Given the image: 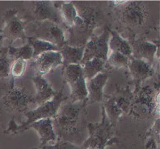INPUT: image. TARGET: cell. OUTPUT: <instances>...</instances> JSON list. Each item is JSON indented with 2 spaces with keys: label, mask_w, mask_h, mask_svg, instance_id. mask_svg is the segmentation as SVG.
Returning <instances> with one entry per match:
<instances>
[{
  "label": "cell",
  "mask_w": 160,
  "mask_h": 149,
  "mask_svg": "<svg viewBox=\"0 0 160 149\" xmlns=\"http://www.w3.org/2000/svg\"><path fill=\"white\" fill-rule=\"evenodd\" d=\"M55 5L60 13L63 23L70 28L74 25V20L77 17V10L73 2H56Z\"/></svg>",
  "instance_id": "cell-22"
},
{
  "label": "cell",
  "mask_w": 160,
  "mask_h": 149,
  "mask_svg": "<svg viewBox=\"0 0 160 149\" xmlns=\"http://www.w3.org/2000/svg\"><path fill=\"white\" fill-rule=\"evenodd\" d=\"M32 37L51 43L60 50L67 44L64 30L59 24L50 21L37 23L32 30Z\"/></svg>",
  "instance_id": "cell-11"
},
{
  "label": "cell",
  "mask_w": 160,
  "mask_h": 149,
  "mask_svg": "<svg viewBox=\"0 0 160 149\" xmlns=\"http://www.w3.org/2000/svg\"><path fill=\"white\" fill-rule=\"evenodd\" d=\"M129 58L130 57L121 54L119 52H111V53L108 56L106 65L110 66L111 68L116 69V70L127 67L129 64Z\"/></svg>",
  "instance_id": "cell-26"
},
{
  "label": "cell",
  "mask_w": 160,
  "mask_h": 149,
  "mask_svg": "<svg viewBox=\"0 0 160 149\" xmlns=\"http://www.w3.org/2000/svg\"><path fill=\"white\" fill-rule=\"evenodd\" d=\"M109 37V28L107 27L104 28L101 35L96 36L94 34L84 46L83 56L80 65H82L85 62L93 58L102 59L106 61L109 53V49H108Z\"/></svg>",
  "instance_id": "cell-10"
},
{
  "label": "cell",
  "mask_w": 160,
  "mask_h": 149,
  "mask_svg": "<svg viewBox=\"0 0 160 149\" xmlns=\"http://www.w3.org/2000/svg\"><path fill=\"white\" fill-rule=\"evenodd\" d=\"M62 58L63 68L70 65H80L82 60L84 46L74 47L66 45L59 50Z\"/></svg>",
  "instance_id": "cell-19"
},
{
  "label": "cell",
  "mask_w": 160,
  "mask_h": 149,
  "mask_svg": "<svg viewBox=\"0 0 160 149\" xmlns=\"http://www.w3.org/2000/svg\"><path fill=\"white\" fill-rule=\"evenodd\" d=\"M132 96L129 97L123 92V94H117L103 102L102 108L112 124L115 125L121 116L129 114Z\"/></svg>",
  "instance_id": "cell-12"
},
{
  "label": "cell",
  "mask_w": 160,
  "mask_h": 149,
  "mask_svg": "<svg viewBox=\"0 0 160 149\" xmlns=\"http://www.w3.org/2000/svg\"><path fill=\"white\" fill-rule=\"evenodd\" d=\"M41 147H43L44 149H83L81 145H77L69 140L62 139H58L57 142L53 144Z\"/></svg>",
  "instance_id": "cell-29"
},
{
  "label": "cell",
  "mask_w": 160,
  "mask_h": 149,
  "mask_svg": "<svg viewBox=\"0 0 160 149\" xmlns=\"http://www.w3.org/2000/svg\"><path fill=\"white\" fill-rule=\"evenodd\" d=\"M83 102L67 103L61 105L57 114L53 118L54 132L58 138L65 139V137L73 136L79 130V122Z\"/></svg>",
  "instance_id": "cell-4"
},
{
  "label": "cell",
  "mask_w": 160,
  "mask_h": 149,
  "mask_svg": "<svg viewBox=\"0 0 160 149\" xmlns=\"http://www.w3.org/2000/svg\"><path fill=\"white\" fill-rule=\"evenodd\" d=\"M2 26L0 34L2 36L3 41H8V46L12 45L14 41L21 39L23 41H27L25 32V27L27 25L21 20L19 11L15 8H12L6 11L2 16Z\"/></svg>",
  "instance_id": "cell-9"
},
{
  "label": "cell",
  "mask_w": 160,
  "mask_h": 149,
  "mask_svg": "<svg viewBox=\"0 0 160 149\" xmlns=\"http://www.w3.org/2000/svg\"><path fill=\"white\" fill-rule=\"evenodd\" d=\"M67 99H69V96L65 94L64 85H63L58 91H57V93L53 99L40 105L34 110H28V111H26L23 114L27 119L20 127L16 126V124L14 123H10L9 127L6 130L5 132L13 134V135L22 133L26 131V128L28 125L36 121L45 119V118H52L53 119L57 114L61 105L64 102H66Z\"/></svg>",
  "instance_id": "cell-2"
},
{
  "label": "cell",
  "mask_w": 160,
  "mask_h": 149,
  "mask_svg": "<svg viewBox=\"0 0 160 149\" xmlns=\"http://www.w3.org/2000/svg\"><path fill=\"white\" fill-rule=\"evenodd\" d=\"M82 73L86 81L95 78L97 74L103 73L106 67V61L99 58L88 60L82 65Z\"/></svg>",
  "instance_id": "cell-21"
},
{
  "label": "cell",
  "mask_w": 160,
  "mask_h": 149,
  "mask_svg": "<svg viewBox=\"0 0 160 149\" xmlns=\"http://www.w3.org/2000/svg\"><path fill=\"white\" fill-rule=\"evenodd\" d=\"M31 149H44V148H43V147H33V148H31Z\"/></svg>",
  "instance_id": "cell-31"
},
{
  "label": "cell",
  "mask_w": 160,
  "mask_h": 149,
  "mask_svg": "<svg viewBox=\"0 0 160 149\" xmlns=\"http://www.w3.org/2000/svg\"><path fill=\"white\" fill-rule=\"evenodd\" d=\"M132 49L131 56L137 60H144L154 66L158 46L154 43L145 40H134L129 42Z\"/></svg>",
  "instance_id": "cell-14"
},
{
  "label": "cell",
  "mask_w": 160,
  "mask_h": 149,
  "mask_svg": "<svg viewBox=\"0 0 160 149\" xmlns=\"http://www.w3.org/2000/svg\"><path fill=\"white\" fill-rule=\"evenodd\" d=\"M159 111V94L151 85L140 87L131 99L129 114L135 120H145Z\"/></svg>",
  "instance_id": "cell-3"
},
{
  "label": "cell",
  "mask_w": 160,
  "mask_h": 149,
  "mask_svg": "<svg viewBox=\"0 0 160 149\" xmlns=\"http://www.w3.org/2000/svg\"><path fill=\"white\" fill-rule=\"evenodd\" d=\"M27 66V62L23 59L19 58L17 60L12 61L10 69V75L12 76V79L20 78L24 74Z\"/></svg>",
  "instance_id": "cell-27"
},
{
  "label": "cell",
  "mask_w": 160,
  "mask_h": 149,
  "mask_svg": "<svg viewBox=\"0 0 160 149\" xmlns=\"http://www.w3.org/2000/svg\"><path fill=\"white\" fill-rule=\"evenodd\" d=\"M28 43L32 46L33 49V56L32 59L40 56V55L43 54L46 52L49 51H59V49L54 45L51 44V43L46 42V41H41V40L37 39L34 37L27 36Z\"/></svg>",
  "instance_id": "cell-24"
},
{
  "label": "cell",
  "mask_w": 160,
  "mask_h": 149,
  "mask_svg": "<svg viewBox=\"0 0 160 149\" xmlns=\"http://www.w3.org/2000/svg\"><path fill=\"white\" fill-rule=\"evenodd\" d=\"M110 37L108 41V49L111 52H119L121 54L130 57L132 55V49L129 41L124 39L117 31L109 28Z\"/></svg>",
  "instance_id": "cell-20"
},
{
  "label": "cell",
  "mask_w": 160,
  "mask_h": 149,
  "mask_svg": "<svg viewBox=\"0 0 160 149\" xmlns=\"http://www.w3.org/2000/svg\"><path fill=\"white\" fill-rule=\"evenodd\" d=\"M75 8L77 17L70 28V39L67 44L74 47L85 46L94 35V30L100 26L102 13L96 7L83 2H78Z\"/></svg>",
  "instance_id": "cell-1"
},
{
  "label": "cell",
  "mask_w": 160,
  "mask_h": 149,
  "mask_svg": "<svg viewBox=\"0 0 160 149\" xmlns=\"http://www.w3.org/2000/svg\"><path fill=\"white\" fill-rule=\"evenodd\" d=\"M113 126V124L108 119L105 112L102 108L101 121L98 123L88 124L89 137L81 144L82 148L105 149L107 146L118 143V139L114 137Z\"/></svg>",
  "instance_id": "cell-5"
},
{
  "label": "cell",
  "mask_w": 160,
  "mask_h": 149,
  "mask_svg": "<svg viewBox=\"0 0 160 149\" xmlns=\"http://www.w3.org/2000/svg\"><path fill=\"white\" fill-rule=\"evenodd\" d=\"M127 67L129 68L131 76L137 86L136 89L140 88L142 82L148 79L149 78H151L155 73L154 66L150 65L149 63L144 60L133 58L132 56H130L129 58V64Z\"/></svg>",
  "instance_id": "cell-15"
},
{
  "label": "cell",
  "mask_w": 160,
  "mask_h": 149,
  "mask_svg": "<svg viewBox=\"0 0 160 149\" xmlns=\"http://www.w3.org/2000/svg\"><path fill=\"white\" fill-rule=\"evenodd\" d=\"M30 128L35 129L37 133L39 134L40 139H41L40 147H45V146L53 144L58 139L53 129L52 118H45V119L36 121L28 125L26 130H28Z\"/></svg>",
  "instance_id": "cell-16"
},
{
  "label": "cell",
  "mask_w": 160,
  "mask_h": 149,
  "mask_svg": "<svg viewBox=\"0 0 160 149\" xmlns=\"http://www.w3.org/2000/svg\"><path fill=\"white\" fill-rule=\"evenodd\" d=\"M83 76L82 68L80 65H70L63 68V78L70 85Z\"/></svg>",
  "instance_id": "cell-25"
},
{
  "label": "cell",
  "mask_w": 160,
  "mask_h": 149,
  "mask_svg": "<svg viewBox=\"0 0 160 149\" xmlns=\"http://www.w3.org/2000/svg\"><path fill=\"white\" fill-rule=\"evenodd\" d=\"M117 19L127 28L139 29L146 24L150 16V9L146 2L125 1L122 5L117 7Z\"/></svg>",
  "instance_id": "cell-6"
},
{
  "label": "cell",
  "mask_w": 160,
  "mask_h": 149,
  "mask_svg": "<svg viewBox=\"0 0 160 149\" xmlns=\"http://www.w3.org/2000/svg\"><path fill=\"white\" fill-rule=\"evenodd\" d=\"M3 42H4L3 39H2V36H1V34H0V55L2 54V52L6 50L7 48H8V47L4 46V43Z\"/></svg>",
  "instance_id": "cell-30"
},
{
  "label": "cell",
  "mask_w": 160,
  "mask_h": 149,
  "mask_svg": "<svg viewBox=\"0 0 160 149\" xmlns=\"http://www.w3.org/2000/svg\"><path fill=\"white\" fill-rule=\"evenodd\" d=\"M89 149H95V148H89Z\"/></svg>",
  "instance_id": "cell-32"
},
{
  "label": "cell",
  "mask_w": 160,
  "mask_h": 149,
  "mask_svg": "<svg viewBox=\"0 0 160 149\" xmlns=\"http://www.w3.org/2000/svg\"><path fill=\"white\" fill-rule=\"evenodd\" d=\"M32 97L33 95L27 88L16 85L14 84V79H12L9 87L0 101L1 109L9 113L24 114L28 110L29 105L33 104Z\"/></svg>",
  "instance_id": "cell-8"
},
{
  "label": "cell",
  "mask_w": 160,
  "mask_h": 149,
  "mask_svg": "<svg viewBox=\"0 0 160 149\" xmlns=\"http://www.w3.org/2000/svg\"><path fill=\"white\" fill-rule=\"evenodd\" d=\"M36 76L43 77L51 70L62 65V58L59 51H49L32 59Z\"/></svg>",
  "instance_id": "cell-13"
},
{
  "label": "cell",
  "mask_w": 160,
  "mask_h": 149,
  "mask_svg": "<svg viewBox=\"0 0 160 149\" xmlns=\"http://www.w3.org/2000/svg\"><path fill=\"white\" fill-rule=\"evenodd\" d=\"M32 81L36 88V92L32 97L33 104L37 105L38 107L53 99L57 91L53 90L49 81L45 78L41 76H36L32 78Z\"/></svg>",
  "instance_id": "cell-17"
},
{
  "label": "cell",
  "mask_w": 160,
  "mask_h": 149,
  "mask_svg": "<svg viewBox=\"0 0 160 149\" xmlns=\"http://www.w3.org/2000/svg\"><path fill=\"white\" fill-rule=\"evenodd\" d=\"M8 56L14 61L19 58L24 60H29L33 56V49L28 43H26L21 47H14L13 45L8 46Z\"/></svg>",
  "instance_id": "cell-23"
},
{
  "label": "cell",
  "mask_w": 160,
  "mask_h": 149,
  "mask_svg": "<svg viewBox=\"0 0 160 149\" xmlns=\"http://www.w3.org/2000/svg\"><path fill=\"white\" fill-rule=\"evenodd\" d=\"M21 20L27 25L28 23H41L50 21L60 25L62 18L55 2L51 1H32L28 2L23 14L20 15Z\"/></svg>",
  "instance_id": "cell-7"
},
{
  "label": "cell",
  "mask_w": 160,
  "mask_h": 149,
  "mask_svg": "<svg viewBox=\"0 0 160 149\" xmlns=\"http://www.w3.org/2000/svg\"><path fill=\"white\" fill-rule=\"evenodd\" d=\"M12 60L8 56V48L0 55V78H5L10 76V69Z\"/></svg>",
  "instance_id": "cell-28"
},
{
  "label": "cell",
  "mask_w": 160,
  "mask_h": 149,
  "mask_svg": "<svg viewBox=\"0 0 160 149\" xmlns=\"http://www.w3.org/2000/svg\"><path fill=\"white\" fill-rule=\"evenodd\" d=\"M108 75L107 74H99L92 79L86 81L88 89V99L91 103H100L103 100V87L105 86Z\"/></svg>",
  "instance_id": "cell-18"
}]
</instances>
